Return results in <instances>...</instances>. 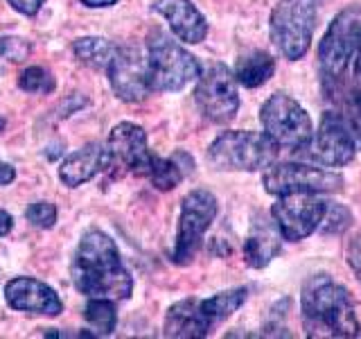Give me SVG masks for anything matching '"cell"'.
Masks as SVG:
<instances>
[{"label": "cell", "instance_id": "obj_28", "mask_svg": "<svg viewBox=\"0 0 361 339\" xmlns=\"http://www.w3.org/2000/svg\"><path fill=\"white\" fill-rule=\"evenodd\" d=\"M25 218L32 226H37V229H52L56 224V218H59V213H56V206L50 201H34L25 210Z\"/></svg>", "mask_w": 361, "mask_h": 339}, {"label": "cell", "instance_id": "obj_8", "mask_svg": "<svg viewBox=\"0 0 361 339\" xmlns=\"http://www.w3.org/2000/svg\"><path fill=\"white\" fill-rule=\"evenodd\" d=\"M217 199L208 190H192L180 201L178 229L172 249V260L176 265H190L203 246V235L217 218Z\"/></svg>", "mask_w": 361, "mask_h": 339}, {"label": "cell", "instance_id": "obj_20", "mask_svg": "<svg viewBox=\"0 0 361 339\" xmlns=\"http://www.w3.org/2000/svg\"><path fill=\"white\" fill-rule=\"evenodd\" d=\"M192 165L195 163H192L190 154L183 152H176L172 158L152 156V165L147 177H149V181L158 190H174L192 172Z\"/></svg>", "mask_w": 361, "mask_h": 339}, {"label": "cell", "instance_id": "obj_29", "mask_svg": "<svg viewBox=\"0 0 361 339\" xmlns=\"http://www.w3.org/2000/svg\"><path fill=\"white\" fill-rule=\"evenodd\" d=\"M32 52V45L20 37H0V56L11 64L25 61Z\"/></svg>", "mask_w": 361, "mask_h": 339}, {"label": "cell", "instance_id": "obj_16", "mask_svg": "<svg viewBox=\"0 0 361 339\" xmlns=\"http://www.w3.org/2000/svg\"><path fill=\"white\" fill-rule=\"evenodd\" d=\"M154 9L167 20L176 39L195 45L208 37L206 16L192 5V0H156Z\"/></svg>", "mask_w": 361, "mask_h": 339}, {"label": "cell", "instance_id": "obj_27", "mask_svg": "<svg viewBox=\"0 0 361 339\" xmlns=\"http://www.w3.org/2000/svg\"><path fill=\"white\" fill-rule=\"evenodd\" d=\"M353 224V213H350L345 206H341V203L336 201H325V215H323V222L319 226L321 233H343L348 226Z\"/></svg>", "mask_w": 361, "mask_h": 339}, {"label": "cell", "instance_id": "obj_35", "mask_svg": "<svg viewBox=\"0 0 361 339\" xmlns=\"http://www.w3.org/2000/svg\"><path fill=\"white\" fill-rule=\"evenodd\" d=\"M82 3L86 5V7H111V5H116L118 0H82Z\"/></svg>", "mask_w": 361, "mask_h": 339}, {"label": "cell", "instance_id": "obj_30", "mask_svg": "<svg viewBox=\"0 0 361 339\" xmlns=\"http://www.w3.org/2000/svg\"><path fill=\"white\" fill-rule=\"evenodd\" d=\"M345 263H348L350 269H353V274L357 276V280L361 282V233H357L353 240L348 242Z\"/></svg>", "mask_w": 361, "mask_h": 339}, {"label": "cell", "instance_id": "obj_19", "mask_svg": "<svg viewBox=\"0 0 361 339\" xmlns=\"http://www.w3.org/2000/svg\"><path fill=\"white\" fill-rule=\"evenodd\" d=\"M280 240H285L276 222H269L264 218H257L251 224L244 240V260L248 267L262 269L274 260L280 251Z\"/></svg>", "mask_w": 361, "mask_h": 339}, {"label": "cell", "instance_id": "obj_34", "mask_svg": "<svg viewBox=\"0 0 361 339\" xmlns=\"http://www.w3.org/2000/svg\"><path fill=\"white\" fill-rule=\"evenodd\" d=\"M355 77H357V86L361 88V41H359L357 54H355Z\"/></svg>", "mask_w": 361, "mask_h": 339}, {"label": "cell", "instance_id": "obj_33", "mask_svg": "<svg viewBox=\"0 0 361 339\" xmlns=\"http://www.w3.org/2000/svg\"><path fill=\"white\" fill-rule=\"evenodd\" d=\"M16 179V170L9 163H0V186H9Z\"/></svg>", "mask_w": 361, "mask_h": 339}, {"label": "cell", "instance_id": "obj_31", "mask_svg": "<svg viewBox=\"0 0 361 339\" xmlns=\"http://www.w3.org/2000/svg\"><path fill=\"white\" fill-rule=\"evenodd\" d=\"M45 0H9V5L14 7L23 16H37Z\"/></svg>", "mask_w": 361, "mask_h": 339}, {"label": "cell", "instance_id": "obj_7", "mask_svg": "<svg viewBox=\"0 0 361 339\" xmlns=\"http://www.w3.org/2000/svg\"><path fill=\"white\" fill-rule=\"evenodd\" d=\"M259 120H262L264 133L280 150L302 152L314 141V127L307 111L282 90L264 102L262 111H259Z\"/></svg>", "mask_w": 361, "mask_h": 339}, {"label": "cell", "instance_id": "obj_23", "mask_svg": "<svg viewBox=\"0 0 361 339\" xmlns=\"http://www.w3.org/2000/svg\"><path fill=\"white\" fill-rule=\"evenodd\" d=\"M116 45L102 37H82L73 43V52L84 66L93 68V71H102L109 68L113 54H116Z\"/></svg>", "mask_w": 361, "mask_h": 339}, {"label": "cell", "instance_id": "obj_13", "mask_svg": "<svg viewBox=\"0 0 361 339\" xmlns=\"http://www.w3.org/2000/svg\"><path fill=\"white\" fill-rule=\"evenodd\" d=\"M314 143H316V158L323 165L341 167L353 161L357 154V141L338 111L323 113L319 131L314 136Z\"/></svg>", "mask_w": 361, "mask_h": 339}, {"label": "cell", "instance_id": "obj_1", "mask_svg": "<svg viewBox=\"0 0 361 339\" xmlns=\"http://www.w3.org/2000/svg\"><path fill=\"white\" fill-rule=\"evenodd\" d=\"M71 276L77 292L88 299L102 297L124 301L133 292L131 271L124 267L116 242L99 229H90L82 235L73 258Z\"/></svg>", "mask_w": 361, "mask_h": 339}, {"label": "cell", "instance_id": "obj_24", "mask_svg": "<svg viewBox=\"0 0 361 339\" xmlns=\"http://www.w3.org/2000/svg\"><path fill=\"white\" fill-rule=\"evenodd\" d=\"M84 319L90 326L95 337H109L113 335L118 326V310H116V301L113 299H102L93 297L84 308Z\"/></svg>", "mask_w": 361, "mask_h": 339}, {"label": "cell", "instance_id": "obj_18", "mask_svg": "<svg viewBox=\"0 0 361 339\" xmlns=\"http://www.w3.org/2000/svg\"><path fill=\"white\" fill-rule=\"evenodd\" d=\"M111 165V154L109 147L104 150L97 143L84 145L82 150L73 152L71 156H66V161L59 167V179L68 188H79L86 181L97 177L102 170H106Z\"/></svg>", "mask_w": 361, "mask_h": 339}, {"label": "cell", "instance_id": "obj_9", "mask_svg": "<svg viewBox=\"0 0 361 339\" xmlns=\"http://www.w3.org/2000/svg\"><path fill=\"white\" fill-rule=\"evenodd\" d=\"M262 184L269 195H291V192H338L343 177L325 167L307 163H274L264 170Z\"/></svg>", "mask_w": 361, "mask_h": 339}, {"label": "cell", "instance_id": "obj_14", "mask_svg": "<svg viewBox=\"0 0 361 339\" xmlns=\"http://www.w3.org/2000/svg\"><path fill=\"white\" fill-rule=\"evenodd\" d=\"M5 301L11 310L41 316H59L63 312V301L43 280L18 276L5 285Z\"/></svg>", "mask_w": 361, "mask_h": 339}, {"label": "cell", "instance_id": "obj_36", "mask_svg": "<svg viewBox=\"0 0 361 339\" xmlns=\"http://www.w3.org/2000/svg\"><path fill=\"white\" fill-rule=\"evenodd\" d=\"M5 127H7V120H5L3 116H0V133H3V131H5Z\"/></svg>", "mask_w": 361, "mask_h": 339}, {"label": "cell", "instance_id": "obj_22", "mask_svg": "<svg viewBox=\"0 0 361 339\" xmlns=\"http://www.w3.org/2000/svg\"><path fill=\"white\" fill-rule=\"evenodd\" d=\"M246 297H248L246 287H233V290H224L219 294H212L208 299H201V305H203V312H206L210 323L217 326L228 319L233 312L240 310Z\"/></svg>", "mask_w": 361, "mask_h": 339}, {"label": "cell", "instance_id": "obj_17", "mask_svg": "<svg viewBox=\"0 0 361 339\" xmlns=\"http://www.w3.org/2000/svg\"><path fill=\"white\" fill-rule=\"evenodd\" d=\"M212 323L203 312L201 299H183L176 301L165 314V326L163 333L165 337H176V339H199L208 337L212 331Z\"/></svg>", "mask_w": 361, "mask_h": 339}, {"label": "cell", "instance_id": "obj_25", "mask_svg": "<svg viewBox=\"0 0 361 339\" xmlns=\"http://www.w3.org/2000/svg\"><path fill=\"white\" fill-rule=\"evenodd\" d=\"M334 100H338V105H341L338 113L343 116L348 129L353 131L357 145H361V88H348L343 93H338Z\"/></svg>", "mask_w": 361, "mask_h": 339}, {"label": "cell", "instance_id": "obj_5", "mask_svg": "<svg viewBox=\"0 0 361 339\" xmlns=\"http://www.w3.org/2000/svg\"><path fill=\"white\" fill-rule=\"evenodd\" d=\"M319 0H280L271 11V41L282 56L298 61L310 50Z\"/></svg>", "mask_w": 361, "mask_h": 339}, {"label": "cell", "instance_id": "obj_3", "mask_svg": "<svg viewBox=\"0 0 361 339\" xmlns=\"http://www.w3.org/2000/svg\"><path fill=\"white\" fill-rule=\"evenodd\" d=\"M359 41H361V7H348L343 11H338L319 45L321 82L327 97L341 93L343 77L348 73L350 61H355Z\"/></svg>", "mask_w": 361, "mask_h": 339}, {"label": "cell", "instance_id": "obj_4", "mask_svg": "<svg viewBox=\"0 0 361 339\" xmlns=\"http://www.w3.org/2000/svg\"><path fill=\"white\" fill-rule=\"evenodd\" d=\"M280 147L267 133L224 131L208 147V161L214 170L226 172H255L276 163Z\"/></svg>", "mask_w": 361, "mask_h": 339}, {"label": "cell", "instance_id": "obj_6", "mask_svg": "<svg viewBox=\"0 0 361 339\" xmlns=\"http://www.w3.org/2000/svg\"><path fill=\"white\" fill-rule=\"evenodd\" d=\"M147 56H149V71L154 90H174L185 88L201 75L199 61L183 45L167 37L163 30H154L147 39Z\"/></svg>", "mask_w": 361, "mask_h": 339}, {"label": "cell", "instance_id": "obj_12", "mask_svg": "<svg viewBox=\"0 0 361 339\" xmlns=\"http://www.w3.org/2000/svg\"><path fill=\"white\" fill-rule=\"evenodd\" d=\"M109 82L113 93L122 102H142L154 90L152 71H149V56L140 48H118L109 64Z\"/></svg>", "mask_w": 361, "mask_h": 339}, {"label": "cell", "instance_id": "obj_21", "mask_svg": "<svg viewBox=\"0 0 361 339\" xmlns=\"http://www.w3.org/2000/svg\"><path fill=\"white\" fill-rule=\"evenodd\" d=\"M276 73V59L264 50H253L242 54L235 66V79L246 88H257L267 84Z\"/></svg>", "mask_w": 361, "mask_h": 339}, {"label": "cell", "instance_id": "obj_10", "mask_svg": "<svg viewBox=\"0 0 361 339\" xmlns=\"http://www.w3.org/2000/svg\"><path fill=\"white\" fill-rule=\"evenodd\" d=\"M195 102L203 118L214 124L231 122L240 111V93H237L235 75L221 64L210 66L199 75L195 88Z\"/></svg>", "mask_w": 361, "mask_h": 339}, {"label": "cell", "instance_id": "obj_32", "mask_svg": "<svg viewBox=\"0 0 361 339\" xmlns=\"http://www.w3.org/2000/svg\"><path fill=\"white\" fill-rule=\"evenodd\" d=\"M11 229H14V220H11V215L5 208H0V237L9 235Z\"/></svg>", "mask_w": 361, "mask_h": 339}, {"label": "cell", "instance_id": "obj_11", "mask_svg": "<svg viewBox=\"0 0 361 339\" xmlns=\"http://www.w3.org/2000/svg\"><path fill=\"white\" fill-rule=\"evenodd\" d=\"M325 215V201L314 192H291L280 195L271 206V218L278 224L282 237L289 242H300L319 231Z\"/></svg>", "mask_w": 361, "mask_h": 339}, {"label": "cell", "instance_id": "obj_15", "mask_svg": "<svg viewBox=\"0 0 361 339\" xmlns=\"http://www.w3.org/2000/svg\"><path fill=\"white\" fill-rule=\"evenodd\" d=\"M109 154L111 161L122 163L135 174H147L152 165V152L147 145V133L140 124L120 122L109 133Z\"/></svg>", "mask_w": 361, "mask_h": 339}, {"label": "cell", "instance_id": "obj_2", "mask_svg": "<svg viewBox=\"0 0 361 339\" xmlns=\"http://www.w3.org/2000/svg\"><path fill=\"white\" fill-rule=\"evenodd\" d=\"M300 316L307 337H359L350 292L327 274H314L300 292Z\"/></svg>", "mask_w": 361, "mask_h": 339}, {"label": "cell", "instance_id": "obj_26", "mask_svg": "<svg viewBox=\"0 0 361 339\" xmlns=\"http://www.w3.org/2000/svg\"><path fill=\"white\" fill-rule=\"evenodd\" d=\"M18 86L25 90V93L50 95L56 88V82L50 75V71H45L43 66H30L18 75Z\"/></svg>", "mask_w": 361, "mask_h": 339}]
</instances>
